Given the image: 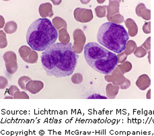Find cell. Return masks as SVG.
<instances>
[{"mask_svg": "<svg viewBox=\"0 0 154 136\" xmlns=\"http://www.w3.org/2000/svg\"><path fill=\"white\" fill-rule=\"evenodd\" d=\"M58 32L49 20L39 18L30 25L26 34L28 45L37 51H45L55 43Z\"/></svg>", "mask_w": 154, "mask_h": 136, "instance_id": "2", "label": "cell"}, {"mask_svg": "<svg viewBox=\"0 0 154 136\" xmlns=\"http://www.w3.org/2000/svg\"><path fill=\"white\" fill-rule=\"evenodd\" d=\"M79 56L71 43H55L42 53L41 63L46 74L57 78L72 75Z\"/></svg>", "mask_w": 154, "mask_h": 136, "instance_id": "1", "label": "cell"}, {"mask_svg": "<svg viewBox=\"0 0 154 136\" xmlns=\"http://www.w3.org/2000/svg\"><path fill=\"white\" fill-rule=\"evenodd\" d=\"M84 54L88 66L102 74H109L118 64V57L115 53L96 42L86 44Z\"/></svg>", "mask_w": 154, "mask_h": 136, "instance_id": "3", "label": "cell"}, {"mask_svg": "<svg viewBox=\"0 0 154 136\" xmlns=\"http://www.w3.org/2000/svg\"><path fill=\"white\" fill-rule=\"evenodd\" d=\"M97 40L100 45L116 53H121L126 49L129 35L125 28L114 22H106L100 27Z\"/></svg>", "mask_w": 154, "mask_h": 136, "instance_id": "4", "label": "cell"}]
</instances>
